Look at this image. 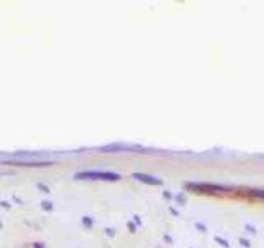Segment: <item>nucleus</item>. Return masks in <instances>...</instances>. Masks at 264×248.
Segmentation results:
<instances>
[{"label": "nucleus", "instance_id": "20e7f679", "mask_svg": "<svg viewBox=\"0 0 264 248\" xmlns=\"http://www.w3.org/2000/svg\"><path fill=\"white\" fill-rule=\"evenodd\" d=\"M246 195L251 197V199H254V200H262L264 202V190H259V189H256V190H246Z\"/></svg>", "mask_w": 264, "mask_h": 248}, {"label": "nucleus", "instance_id": "f257e3e1", "mask_svg": "<svg viewBox=\"0 0 264 248\" xmlns=\"http://www.w3.org/2000/svg\"><path fill=\"white\" fill-rule=\"evenodd\" d=\"M187 187L190 190H196V192L201 194H218V192H229L233 190L231 187H226V185H218V184H187Z\"/></svg>", "mask_w": 264, "mask_h": 248}, {"label": "nucleus", "instance_id": "f03ea898", "mask_svg": "<svg viewBox=\"0 0 264 248\" xmlns=\"http://www.w3.org/2000/svg\"><path fill=\"white\" fill-rule=\"evenodd\" d=\"M76 179H99V180H119V174L114 172H101V171H86L76 174Z\"/></svg>", "mask_w": 264, "mask_h": 248}, {"label": "nucleus", "instance_id": "7ed1b4c3", "mask_svg": "<svg viewBox=\"0 0 264 248\" xmlns=\"http://www.w3.org/2000/svg\"><path fill=\"white\" fill-rule=\"evenodd\" d=\"M132 177L137 179V180H140V182H145V184H152V185H160V184H162L160 179L152 177V176H147V174H142V172L132 174Z\"/></svg>", "mask_w": 264, "mask_h": 248}]
</instances>
